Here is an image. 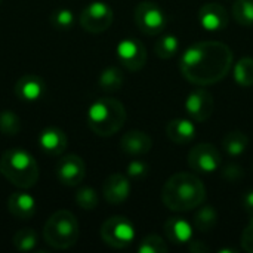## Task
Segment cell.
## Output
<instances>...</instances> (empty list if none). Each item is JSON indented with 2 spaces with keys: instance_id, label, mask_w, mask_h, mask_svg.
Returning a JSON list of instances; mask_svg holds the SVG:
<instances>
[{
  "instance_id": "cell-1",
  "label": "cell",
  "mask_w": 253,
  "mask_h": 253,
  "mask_svg": "<svg viewBox=\"0 0 253 253\" xmlns=\"http://www.w3.org/2000/svg\"><path fill=\"white\" fill-rule=\"evenodd\" d=\"M233 67V50L221 42L208 40L190 46L181 58L184 77L197 86H209L227 77Z\"/></svg>"
},
{
  "instance_id": "cell-2",
  "label": "cell",
  "mask_w": 253,
  "mask_h": 253,
  "mask_svg": "<svg viewBox=\"0 0 253 253\" xmlns=\"http://www.w3.org/2000/svg\"><path fill=\"white\" fill-rule=\"evenodd\" d=\"M205 184L190 172L172 175L162 188V202L172 212L194 211L205 202Z\"/></svg>"
},
{
  "instance_id": "cell-3",
  "label": "cell",
  "mask_w": 253,
  "mask_h": 253,
  "mask_svg": "<svg viewBox=\"0 0 253 253\" xmlns=\"http://www.w3.org/2000/svg\"><path fill=\"white\" fill-rule=\"evenodd\" d=\"M0 173L15 187L28 190L39 181V165L22 148H9L0 157Z\"/></svg>"
},
{
  "instance_id": "cell-4",
  "label": "cell",
  "mask_w": 253,
  "mask_h": 253,
  "mask_svg": "<svg viewBox=\"0 0 253 253\" xmlns=\"http://www.w3.org/2000/svg\"><path fill=\"white\" fill-rule=\"evenodd\" d=\"M125 105L114 98H99L87 110V125L98 136H113L126 122Z\"/></svg>"
},
{
  "instance_id": "cell-5",
  "label": "cell",
  "mask_w": 253,
  "mask_h": 253,
  "mask_svg": "<svg viewBox=\"0 0 253 253\" xmlns=\"http://www.w3.org/2000/svg\"><path fill=\"white\" fill-rule=\"evenodd\" d=\"M80 236L77 218L70 211H58L49 216L43 228L44 242L53 249L65 251L73 248Z\"/></svg>"
},
{
  "instance_id": "cell-6",
  "label": "cell",
  "mask_w": 253,
  "mask_h": 253,
  "mask_svg": "<svg viewBox=\"0 0 253 253\" xmlns=\"http://www.w3.org/2000/svg\"><path fill=\"white\" fill-rule=\"evenodd\" d=\"M102 242L113 249H125L135 240V227L126 216H111L101 225Z\"/></svg>"
},
{
  "instance_id": "cell-7",
  "label": "cell",
  "mask_w": 253,
  "mask_h": 253,
  "mask_svg": "<svg viewBox=\"0 0 253 253\" xmlns=\"http://www.w3.org/2000/svg\"><path fill=\"white\" fill-rule=\"evenodd\" d=\"M133 19L139 31L147 36H157L168 25V18L163 9L157 3L148 0L141 1L135 7Z\"/></svg>"
},
{
  "instance_id": "cell-8",
  "label": "cell",
  "mask_w": 253,
  "mask_h": 253,
  "mask_svg": "<svg viewBox=\"0 0 253 253\" xmlns=\"http://www.w3.org/2000/svg\"><path fill=\"white\" fill-rule=\"evenodd\" d=\"M114 13L113 9L104 1H92L89 3L80 13V25L84 31L92 34L104 33L113 24Z\"/></svg>"
},
{
  "instance_id": "cell-9",
  "label": "cell",
  "mask_w": 253,
  "mask_h": 253,
  "mask_svg": "<svg viewBox=\"0 0 253 253\" xmlns=\"http://www.w3.org/2000/svg\"><path fill=\"white\" fill-rule=\"evenodd\" d=\"M188 165L197 173H212L221 165V153L213 144H199L191 148Z\"/></svg>"
},
{
  "instance_id": "cell-10",
  "label": "cell",
  "mask_w": 253,
  "mask_h": 253,
  "mask_svg": "<svg viewBox=\"0 0 253 253\" xmlns=\"http://www.w3.org/2000/svg\"><path fill=\"white\" fill-rule=\"evenodd\" d=\"M117 59L129 71H139L147 64V50L142 42L136 39H125L117 44Z\"/></svg>"
},
{
  "instance_id": "cell-11",
  "label": "cell",
  "mask_w": 253,
  "mask_h": 253,
  "mask_svg": "<svg viewBox=\"0 0 253 253\" xmlns=\"http://www.w3.org/2000/svg\"><path fill=\"white\" fill-rule=\"evenodd\" d=\"M184 108L191 120L205 122L212 116L213 108H215V101H213L212 93L202 86L199 89H194L187 96Z\"/></svg>"
},
{
  "instance_id": "cell-12",
  "label": "cell",
  "mask_w": 253,
  "mask_h": 253,
  "mask_svg": "<svg viewBox=\"0 0 253 253\" xmlns=\"http://www.w3.org/2000/svg\"><path fill=\"white\" fill-rule=\"evenodd\" d=\"M86 175V165L77 154H68L59 159L56 165V178L65 187L79 185Z\"/></svg>"
},
{
  "instance_id": "cell-13",
  "label": "cell",
  "mask_w": 253,
  "mask_h": 253,
  "mask_svg": "<svg viewBox=\"0 0 253 253\" xmlns=\"http://www.w3.org/2000/svg\"><path fill=\"white\" fill-rule=\"evenodd\" d=\"M15 95L24 102L40 101L46 95V82L37 74H24L15 83Z\"/></svg>"
},
{
  "instance_id": "cell-14",
  "label": "cell",
  "mask_w": 253,
  "mask_h": 253,
  "mask_svg": "<svg viewBox=\"0 0 253 253\" xmlns=\"http://www.w3.org/2000/svg\"><path fill=\"white\" fill-rule=\"evenodd\" d=\"M130 181L126 175L123 173H113L110 175L104 185H102V194L104 199L110 205H120L127 200L130 194Z\"/></svg>"
},
{
  "instance_id": "cell-15",
  "label": "cell",
  "mask_w": 253,
  "mask_h": 253,
  "mask_svg": "<svg viewBox=\"0 0 253 253\" xmlns=\"http://www.w3.org/2000/svg\"><path fill=\"white\" fill-rule=\"evenodd\" d=\"M199 21L208 31H221L228 25V13L224 6L211 1L200 7Z\"/></svg>"
},
{
  "instance_id": "cell-16",
  "label": "cell",
  "mask_w": 253,
  "mask_h": 253,
  "mask_svg": "<svg viewBox=\"0 0 253 253\" xmlns=\"http://www.w3.org/2000/svg\"><path fill=\"white\" fill-rule=\"evenodd\" d=\"M68 145V138L59 127L49 126L39 135V147L49 156H61Z\"/></svg>"
},
{
  "instance_id": "cell-17",
  "label": "cell",
  "mask_w": 253,
  "mask_h": 253,
  "mask_svg": "<svg viewBox=\"0 0 253 253\" xmlns=\"http://www.w3.org/2000/svg\"><path fill=\"white\" fill-rule=\"evenodd\" d=\"M7 209L16 219H31L36 215V199L24 191L12 193L7 199Z\"/></svg>"
},
{
  "instance_id": "cell-18",
  "label": "cell",
  "mask_w": 253,
  "mask_h": 253,
  "mask_svg": "<svg viewBox=\"0 0 253 253\" xmlns=\"http://www.w3.org/2000/svg\"><path fill=\"white\" fill-rule=\"evenodd\" d=\"M120 147L129 156H144L151 151L153 141L150 135L142 130H130L122 136Z\"/></svg>"
},
{
  "instance_id": "cell-19",
  "label": "cell",
  "mask_w": 253,
  "mask_h": 253,
  "mask_svg": "<svg viewBox=\"0 0 253 253\" xmlns=\"http://www.w3.org/2000/svg\"><path fill=\"white\" fill-rule=\"evenodd\" d=\"M165 234L166 239L173 245H185L193 240L194 225H191L184 218H169L165 222Z\"/></svg>"
},
{
  "instance_id": "cell-20",
  "label": "cell",
  "mask_w": 253,
  "mask_h": 253,
  "mask_svg": "<svg viewBox=\"0 0 253 253\" xmlns=\"http://www.w3.org/2000/svg\"><path fill=\"white\" fill-rule=\"evenodd\" d=\"M166 135L172 142L178 145H185L196 138V126L191 120L173 119L166 126Z\"/></svg>"
},
{
  "instance_id": "cell-21",
  "label": "cell",
  "mask_w": 253,
  "mask_h": 253,
  "mask_svg": "<svg viewBox=\"0 0 253 253\" xmlns=\"http://www.w3.org/2000/svg\"><path fill=\"white\" fill-rule=\"evenodd\" d=\"M216 224H218V212L211 205L202 206L194 215L193 225L200 233H211L216 227Z\"/></svg>"
},
{
  "instance_id": "cell-22",
  "label": "cell",
  "mask_w": 253,
  "mask_h": 253,
  "mask_svg": "<svg viewBox=\"0 0 253 253\" xmlns=\"http://www.w3.org/2000/svg\"><path fill=\"white\" fill-rule=\"evenodd\" d=\"M123 82H125V77H123V73L119 67H107L101 76H99V87L105 92H117L122 86H123Z\"/></svg>"
},
{
  "instance_id": "cell-23",
  "label": "cell",
  "mask_w": 253,
  "mask_h": 253,
  "mask_svg": "<svg viewBox=\"0 0 253 253\" xmlns=\"http://www.w3.org/2000/svg\"><path fill=\"white\" fill-rule=\"evenodd\" d=\"M249 145V138L240 130L228 132L222 139V147L230 156H240L246 151Z\"/></svg>"
},
{
  "instance_id": "cell-24",
  "label": "cell",
  "mask_w": 253,
  "mask_h": 253,
  "mask_svg": "<svg viewBox=\"0 0 253 253\" xmlns=\"http://www.w3.org/2000/svg\"><path fill=\"white\" fill-rule=\"evenodd\" d=\"M12 245L19 252H30L37 246V234L33 228L18 230L12 237Z\"/></svg>"
},
{
  "instance_id": "cell-25",
  "label": "cell",
  "mask_w": 253,
  "mask_h": 253,
  "mask_svg": "<svg viewBox=\"0 0 253 253\" xmlns=\"http://www.w3.org/2000/svg\"><path fill=\"white\" fill-rule=\"evenodd\" d=\"M234 79L242 87L253 86V58H242L234 65Z\"/></svg>"
},
{
  "instance_id": "cell-26",
  "label": "cell",
  "mask_w": 253,
  "mask_h": 253,
  "mask_svg": "<svg viewBox=\"0 0 253 253\" xmlns=\"http://www.w3.org/2000/svg\"><path fill=\"white\" fill-rule=\"evenodd\" d=\"M179 50V40L176 36L173 34H168L163 36L162 39L157 40V43L154 44V52L159 58L162 59H169L173 58L176 55V52Z\"/></svg>"
},
{
  "instance_id": "cell-27",
  "label": "cell",
  "mask_w": 253,
  "mask_h": 253,
  "mask_svg": "<svg viewBox=\"0 0 253 253\" xmlns=\"http://www.w3.org/2000/svg\"><path fill=\"white\" fill-rule=\"evenodd\" d=\"M233 18L243 27H253V0H236Z\"/></svg>"
},
{
  "instance_id": "cell-28",
  "label": "cell",
  "mask_w": 253,
  "mask_h": 253,
  "mask_svg": "<svg viewBox=\"0 0 253 253\" xmlns=\"http://www.w3.org/2000/svg\"><path fill=\"white\" fill-rule=\"evenodd\" d=\"M21 130V120L12 110L0 111V132L6 136H15Z\"/></svg>"
},
{
  "instance_id": "cell-29",
  "label": "cell",
  "mask_w": 253,
  "mask_h": 253,
  "mask_svg": "<svg viewBox=\"0 0 253 253\" xmlns=\"http://www.w3.org/2000/svg\"><path fill=\"white\" fill-rule=\"evenodd\" d=\"M168 251H169V246L165 242V239L156 234H150L144 237L138 246L139 253H166Z\"/></svg>"
},
{
  "instance_id": "cell-30",
  "label": "cell",
  "mask_w": 253,
  "mask_h": 253,
  "mask_svg": "<svg viewBox=\"0 0 253 253\" xmlns=\"http://www.w3.org/2000/svg\"><path fill=\"white\" fill-rule=\"evenodd\" d=\"M98 193L90 187H83L76 193V203L84 211H93L98 206Z\"/></svg>"
},
{
  "instance_id": "cell-31",
  "label": "cell",
  "mask_w": 253,
  "mask_h": 253,
  "mask_svg": "<svg viewBox=\"0 0 253 253\" xmlns=\"http://www.w3.org/2000/svg\"><path fill=\"white\" fill-rule=\"evenodd\" d=\"M50 24L56 30H70L74 24V13L70 9H58L50 15Z\"/></svg>"
},
{
  "instance_id": "cell-32",
  "label": "cell",
  "mask_w": 253,
  "mask_h": 253,
  "mask_svg": "<svg viewBox=\"0 0 253 253\" xmlns=\"http://www.w3.org/2000/svg\"><path fill=\"white\" fill-rule=\"evenodd\" d=\"M148 165L145 162H139V160H133L127 165L126 168V173L129 178L132 179H142L148 175Z\"/></svg>"
},
{
  "instance_id": "cell-33",
  "label": "cell",
  "mask_w": 253,
  "mask_h": 253,
  "mask_svg": "<svg viewBox=\"0 0 253 253\" xmlns=\"http://www.w3.org/2000/svg\"><path fill=\"white\" fill-rule=\"evenodd\" d=\"M242 248L248 253H253V216L242 233Z\"/></svg>"
},
{
  "instance_id": "cell-34",
  "label": "cell",
  "mask_w": 253,
  "mask_h": 253,
  "mask_svg": "<svg viewBox=\"0 0 253 253\" xmlns=\"http://www.w3.org/2000/svg\"><path fill=\"white\" fill-rule=\"evenodd\" d=\"M245 172H243V168L237 166V165H230L225 168L224 170V176L228 179V181H237L240 178H243Z\"/></svg>"
},
{
  "instance_id": "cell-35",
  "label": "cell",
  "mask_w": 253,
  "mask_h": 253,
  "mask_svg": "<svg viewBox=\"0 0 253 253\" xmlns=\"http://www.w3.org/2000/svg\"><path fill=\"white\" fill-rule=\"evenodd\" d=\"M242 203H243V208L248 212V215L253 216V190H249L245 193V196L242 197Z\"/></svg>"
},
{
  "instance_id": "cell-36",
  "label": "cell",
  "mask_w": 253,
  "mask_h": 253,
  "mask_svg": "<svg viewBox=\"0 0 253 253\" xmlns=\"http://www.w3.org/2000/svg\"><path fill=\"white\" fill-rule=\"evenodd\" d=\"M190 251L194 253H206L211 252V248H208L203 242L200 240H191L190 242Z\"/></svg>"
},
{
  "instance_id": "cell-37",
  "label": "cell",
  "mask_w": 253,
  "mask_h": 253,
  "mask_svg": "<svg viewBox=\"0 0 253 253\" xmlns=\"http://www.w3.org/2000/svg\"><path fill=\"white\" fill-rule=\"evenodd\" d=\"M0 4H1V0H0Z\"/></svg>"
}]
</instances>
